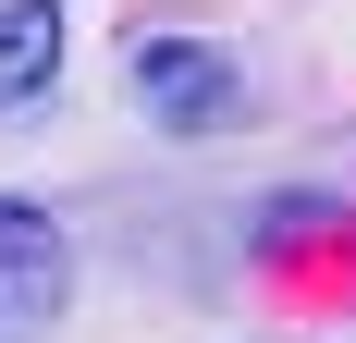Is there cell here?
I'll list each match as a JSON object with an SVG mask.
<instances>
[{
	"label": "cell",
	"mask_w": 356,
	"mask_h": 343,
	"mask_svg": "<svg viewBox=\"0 0 356 343\" xmlns=\"http://www.w3.org/2000/svg\"><path fill=\"white\" fill-rule=\"evenodd\" d=\"M74 294V258H62V221L25 196H0V343H37L49 319H62Z\"/></svg>",
	"instance_id": "6da1fadb"
},
{
	"label": "cell",
	"mask_w": 356,
	"mask_h": 343,
	"mask_svg": "<svg viewBox=\"0 0 356 343\" xmlns=\"http://www.w3.org/2000/svg\"><path fill=\"white\" fill-rule=\"evenodd\" d=\"M136 86L160 99V123H209V110L234 99L221 49H197V37H147V49H136Z\"/></svg>",
	"instance_id": "7a4b0ae2"
},
{
	"label": "cell",
	"mask_w": 356,
	"mask_h": 343,
	"mask_svg": "<svg viewBox=\"0 0 356 343\" xmlns=\"http://www.w3.org/2000/svg\"><path fill=\"white\" fill-rule=\"evenodd\" d=\"M62 62V0H0V99H37Z\"/></svg>",
	"instance_id": "3957f363"
}]
</instances>
